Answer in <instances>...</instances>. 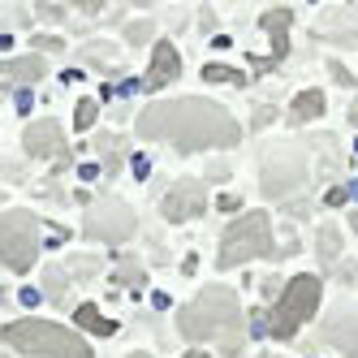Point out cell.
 I'll return each instance as SVG.
<instances>
[{"label": "cell", "instance_id": "1", "mask_svg": "<svg viewBox=\"0 0 358 358\" xmlns=\"http://www.w3.org/2000/svg\"><path fill=\"white\" fill-rule=\"evenodd\" d=\"M138 138L173 143L177 151H203V147H234L242 138V125L212 99L182 95L147 104L138 113Z\"/></svg>", "mask_w": 358, "mask_h": 358}, {"label": "cell", "instance_id": "2", "mask_svg": "<svg viewBox=\"0 0 358 358\" xmlns=\"http://www.w3.org/2000/svg\"><path fill=\"white\" fill-rule=\"evenodd\" d=\"M177 328H182L186 341H216L220 354H238L242 337H246L238 294L224 289V285H212L194 302H186L182 311H177Z\"/></svg>", "mask_w": 358, "mask_h": 358}, {"label": "cell", "instance_id": "3", "mask_svg": "<svg viewBox=\"0 0 358 358\" xmlns=\"http://www.w3.org/2000/svg\"><path fill=\"white\" fill-rule=\"evenodd\" d=\"M5 345L17 354H48V358H91V345L52 320H17L5 328Z\"/></svg>", "mask_w": 358, "mask_h": 358}, {"label": "cell", "instance_id": "4", "mask_svg": "<svg viewBox=\"0 0 358 358\" xmlns=\"http://www.w3.org/2000/svg\"><path fill=\"white\" fill-rule=\"evenodd\" d=\"M320 276H311V272H302V276H294L285 289L276 294V311L268 315L272 324H268V332L276 341H289L294 332L315 315V306H320Z\"/></svg>", "mask_w": 358, "mask_h": 358}, {"label": "cell", "instance_id": "5", "mask_svg": "<svg viewBox=\"0 0 358 358\" xmlns=\"http://www.w3.org/2000/svg\"><path fill=\"white\" fill-rule=\"evenodd\" d=\"M255 255H272V229H268L264 212H246V216H238L234 224L224 229L216 264L220 268H238V264L255 259Z\"/></svg>", "mask_w": 358, "mask_h": 358}, {"label": "cell", "instance_id": "6", "mask_svg": "<svg viewBox=\"0 0 358 358\" xmlns=\"http://www.w3.org/2000/svg\"><path fill=\"white\" fill-rule=\"evenodd\" d=\"M39 255V220L31 212H5L0 216V264L9 272H27Z\"/></svg>", "mask_w": 358, "mask_h": 358}, {"label": "cell", "instance_id": "7", "mask_svg": "<svg viewBox=\"0 0 358 358\" xmlns=\"http://www.w3.org/2000/svg\"><path fill=\"white\" fill-rule=\"evenodd\" d=\"M134 229H138V220H134V212L125 208V203H117V199H99V203H91L87 238H95V242H125Z\"/></svg>", "mask_w": 358, "mask_h": 358}, {"label": "cell", "instance_id": "8", "mask_svg": "<svg viewBox=\"0 0 358 358\" xmlns=\"http://www.w3.org/2000/svg\"><path fill=\"white\" fill-rule=\"evenodd\" d=\"M203 208H208V190L199 182H177V190L164 194V216L169 220H194V216H203Z\"/></svg>", "mask_w": 358, "mask_h": 358}, {"label": "cell", "instance_id": "9", "mask_svg": "<svg viewBox=\"0 0 358 358\" xmlns=\"http://www.w3.org/2000/svg\"><path fill=\"white\" fill-rule=\"evenodd\" d=\"M177 69H182V61H177V48H173V43H156V48H151V65H147L143 87H147V91L169 87V83L177 78Z\"/></svg>", "mask_w": 358, "mask_h": 358}, {"label": "cell", "instance_id": "10", "mask_svg": "<svg viewBox=\"0 0 358 358\" xmlns=\"http://www.w3.org/2000/svg\"><path fill=\"white\" fill-rule=\"evenodd\" d=\"M22 143H27L31 156H61L65 151V130L57 121H35V125H27Z\"/></svg>", "mask_w": 358, "mask_h": 358}, {"label": "cell", "instance_id": "11", "mask_svg": "<svg viewBox=\"0 0 358 358\" xmlns=\"http://www.w3.org/2000/svg\"><path fill=\"white\" fill-rule=\"evenodd\" d=\"M302 177H306V169H302L298 160H285V164L272 160V164L264 169V194H268V199H285V194L302 182Z\"/></svg>", "mask_w": 358, "mask_h": 358}, {"label": "cell", "instance_id": "12", "mask_svg": "<svg viewBox=\"0 0 358 358\" xmlns=\"http://www.w3.org/2000/svg\"><path fill=\"white\" fill-rule=\"evenodd\" d=\"M264 31L272 35V57L259 69H272L280 57H285V48H289V9H268L264 13Z\"/></svg>", "mask_w": 358, "mask_h": 358}, {"label": "cell", "instance_id": "13", "mask_svg": "<svg viewBox=\"0 0 358 358\" xmlns=\"http://www.w3.org/2000/svg\"><path fill=\"white\" fill-rule=\"evenodd\" d=\"M48 73V65H43V57L35 52V57H17V61H0V78H17V83H35V78H43Z\"/></svg>", "mask_w": 358, "mask_h": 358}, {"label": "cell", "instance_id": "14", "mask_svg": "<svg viewBox=\"0 0 358 358\" xmlns=\"http://www.w3.org/2000/svg\"><path fill=\"white\" fill-rule=\"evenodd\" d=\"M73 324L87 328V332H99V337H113V332H117V324L104 320V315H99V306H91V302H83L78 311H73Z\"/></svg>", "mask_w": 358, "mask_h": 358}, {"label": "cell", "instance_id": "15", "mask_svg": "<svg viewBox=\"0 0 358 358\" xmlns=\"http://www.w3.org/2000/svg\"><path fill=\"white\" fill-rule=\"evenodd\" d=\"M320 113H324V95H320V91H302L294 104H289V121H294V125L311 121V117H320Z\"/></svg>", "mask_w": 358, "mask_h": 358}, {"label": "cell", "instance_id": "16", "mask_svg": "<svg viewBox=\"0 0 358 358\" xmlns=\"http://www.w3.org/2000/svg\"><path fill=\"white\" fill-rule=\"evenodd\" d=\"M328 337L337 341L345 354H354V324H350V315H345V311H337V315H332V324H328Z\"/></svg>", "mask_w": 358, "mask_h": 358}, {"label": "cell", "instance_id": "17", "mask_svg": "<svg viewBox=\"0 0 358 358\" xmlns=\"http://www.w3.org/2000/svg\"><path fill=\"white\" fill-rule=\"evenodd\" d=\"M337 246H341L337 229H320V259H324V264H332V259H337Z\"/></svg>", "mask_w": 358, "mask_h": 358}, {"label": "cell", "instance_id": "18", "mask_svg": "<svg viewBox=\"0 0 358 358\" xmlns=\"http://www.w3.org/2000/svg\"><path fill=\"white\" fill-rule=\"evenodd\" d=\"M95 147H99V156H104V164H108V169H117V164H121V138L104 134V138H99Z\"/></svg>", "mask_w": 358, "mask_h": 358}, {"label": "cell", "instance_id": "19", "mask_svg": "<svg viewBox=\"0 0 358 358\" xmlns=\"http://www.w3.org/2000/svg\"><path fill=\"white\" fill-rule=\"evenodd\" d=\"M203 78H208V83H246V73L224 69V65H208V69H203Z\"/></svg>", "mask_w": 358, "mask_h": 358}, {"label": "cell", "instance_id": "20", "mask_svg": "<svg viewBox=\"0 0 358 358\" xmlns=\"http://www.w3.org/2000/svg\"><path fill=\"white\" fill-rule=\"evenodd\" d=\"M95 117H99V113H95V99H83L78 113H73V125H78V130H87V125H91Z\"/></svg>", "mask_w": 358, "mask_h": 358}, {"label": "cell", "instance_id": "21", "mask_svg": "<svg viewBox=\"0 0 358 358\" xmlns=\"http://www.w3.org/2000/svg\"><path fill=\"white\" fill-rule=\"evenodd\" d=\"M345 199H350V190H345V186H337V190H328V203H332V208H341Z\"/></svg>", "mask_w": 358, "mask_h": 358}, {"label": "cell", "instance_id": "22", "mask_svg": "<svg viewBox=\"0 0 358 358\" xmlns=\"http://www.w3.org/2000/svg\"><path fill=\"white\" fill-rule=\"evenodd\" d=\"M151 35V27H147V22H143V27H130V39H147Z\"/></svg>", "mask_w": 358, "mask_h": 358}, {"label": "cell", "instance_id": "23", "mask_svg": "<svg viewBox=\"0 0 358 358\" xmlns=\"http://www.w3.org/2000/svg\"><path fill=\"white\" fill-rule=\"evenodd\" d=\"M264 358H280V354H264Z\"/></svg>", "mask_w": 358, "mask_h": 358}, {"label": "cell", "instance_id": "24", "mask_svg": "<svg viewBox=\"0 0 358 358\" xmlns=\"http://www.w3.org/2000/svg\"><path fill=\"white\" fill-rule=\"evenodd\" d=\"M134 358H147V354H134Z\"/></svg>", "mask_w": 358, "mask_h": 358}]
</instances>
